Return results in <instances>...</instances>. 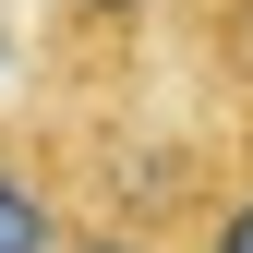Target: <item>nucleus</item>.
<instances>
[{"instance_id": "5", "label": "nucleus", "mask_w": 253, "mask_h": 253, "mask_svg": "<svg viewBox=\"0 0 253 253\" xmlns=\"http://www.w3.org/2000/svg\"><path fill=\"white\" fill-rule=\"evenodd\" d=\"M73 253H181V241H169V229H133V217H84Z\"/></svg>"}, {"instance_id": "1", "label": "nucleus", "mask_w": 253, "mask_h": 253, "mask_svg": "<svg viewBox=\"0 0 253 253\" xmlns=\"http://www.w3.org/2000/svg\"><path fill=\"white\" fill-rule=\"evenodd\" d=\"M73 229H84L73 109H0V253H73Z\"/></svg>"}, {"instance_id": "2", "label": "nucleus", "mask_w": 253, "mask_h": 253, "mask_svg": "<svg viewBox=\"0 0 253 253\" xmlns=\"http://www.w3.org/2000/svg\"><path fill=\"white\" fill-rule=\"evenodd\" d=\"M169 12L181 0H48V84L60 97H109V84H133V60L145 48H169Z\"/></svg>"}, {"instance_id": "4", "label": "nucleus", "mask_w": 253, "mask_h": 253, "mask_svg": "<svg viewBox=\"0 0 253 253\" xmlns=\"http://www.w3.org/2000/svg\"><path fill=\"white\" fill-rule=\"evenodd\" d=\"M181 253H253V133H229V157H217L193 229H181Z\"/></svg>"}, {"instance_id": "3", "label": "nucleus", "mask_w": 253, "mask_h": 253, "mask_svg": "<svg viewBox=\"0 0 253 253\" xmlns=\"http://www.w3.org/2000/svg\"><path fill=\"white\" fill-rule=\"evenodd\" d=\"M169 60L193 84V109H217L229 133H253V0H181L169 12Z\"/></svg>"}]
</instances>
